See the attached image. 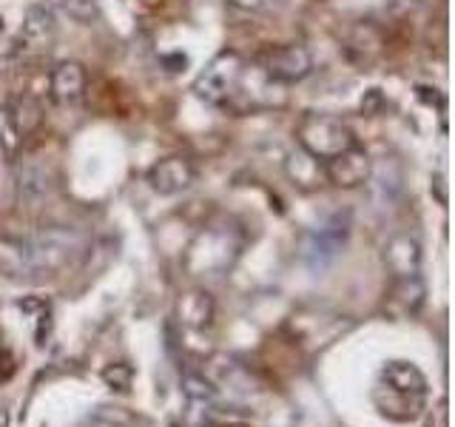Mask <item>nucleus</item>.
I'll return each mask as SVG.
<instances>
[{"label":"nucleus","mask_w":455,"mask_h":427,"mask_svg":"<svg viewBox=\"0 0 455 427\" xmlns=\"http://www.w3.org/2000/svg\"><path fill=\"white\" fill-rule=\"evenodd\" d=\"M85 251V237L75 228H40L26 237L0 239V268L12 277H54L77 262Z\"/></svg>","instance_id":"nucleus-1"},{"label":"nucleus","mask_w":455,"mask_h":427,"mask_svg":"<svg viewBox=\"0 0 455 427\" xmlns=\"http://www.w3.org/2000/svg\"><path fill=\"white\" fill-rule=\"evenodd\" d=\"M373 402L390 422H416L427 405V379L410 362H387L373 388Z\"/></svg>","instance_id":"nucleus-2"},{"label":"nucleus","mask_w":455,"mask_h":427,"mask_svg":"<svg viewBox=\"0 0 455 427\" xmlns=\"http://www.w3.org/2000/svg\"><path fill=\"white\" fill-rule=\"evenodd\" d=\"M248 68L251 66L236 52H222L199 71V77L194 80V94L217 109L245 114L251 109V100L245 94Z\"/></svg>","instance_id":"nucleus-3"},{"label":"nucleus","mask_w":455,"mask_h":427,"mask_svg":"<svg viewBox=\"0 0 455 427\" xmlns=\"http://www.w3.org/2000/svg\"><path fill=\"white\" fill-rule=\"evenodd\" d=\"M296 140L299 149L313 154L322 163L333 160V157L353 146H359V140H355L347 123H341L333 114H316V111L302 114V120L296 125Z\"/></svg>","instance_id":"nucleus-4"},{"label":"nucleus","mask_w":455,"mask_h":427,"mask_svg":"<svg viewBox=\"0 0 455 427\" xmlns=\"http://www.w3.org/2000/svg\"><path fill=\"white\" fill-rule=\"evenodd\" d=\"M236 256L239 239L234 237V231H228V228H208V231H203L191 242L185 265L194 274H217V270L231 268Z\"/></svg>","instance_id":"nucleus-5"},{"label":"nucleus","mask_w":455,"mask_h":427,"mask_svg":"<svg viewBox=\"0 0 455 427\" xmlns=\"http://www.w3.org/2000/svg\"><path fill=\"white\" fill-rule=\"evenodd\" d=\"M350 237V214H336L333 220H327L316 231H307L299 242V256L310 270H324L345 248Z\"/></svg>","instance_id":"nucleus-6"},{"label":"nucleus","mask_w":455,"mask_h":427,"mask_svg":"<svg viewBox=\"0 0 455 427\" xmlns=\"http://www.w3.org/2000/svg\"><path fill=\"white\" fill-rule=\"evenodd\" d=\"M256 66L262 68V75L267 80H274L279 85H293L299 80H305L313 68L310 52L299 43H284V46H270Z\"/></svg>","instance_id":"nucleus-7"},{"label":"nucleus","mask_w":455,"mask_h":427,"mask_svg":"<svg viewBox=\"0 0 455 427\" xmlns=\"http://www.w3.org/2000/svg\"><path fill=\"white\" fill-rule=\"evenodd\" d=\"M370 174H373V160L362 146H353L324 163V177L336 189H359L370 182Z\"/></svg>","instance_id":"nucleus-8"},{"label":"nucleus","mask_w":455,"mask_h":427,"mask_svg":"<svg viewBox=\"0 0 455 427\" xmlns=\"http://www.w3.org/2000/svg\"><path fill=\"white\" fill-rule=\"evenodd\" d=\"M196 180V171L191 165L188 157H165V160L154 163L148 168V182L156 194L171 197V194H180V191H188Z\"/></svg>","instance_id":"nucleus-9"},{"label":"nucleus","mask_w":455,"mask_h":427,"mask_svg":"<svg viewBox=\"0 0 455 427\" xmlns=\"http://www.w3.org/2000/svg\"><path fill=\"white\" fill-rule=\"evenodd\" d=\"M381 262L390 270L393 279L419 277L421 274V246L410 234H393L381 248Z\"/></svg>","instance_id":"nucleus-10"},{"label":"nucleus","mask_w":455,"mask_h":427,"mask_svg":"<svg viewBox=\"0 0 455 427\" xmlns=\"http://www.w3.org/2000/svg\"><path fill=\"white\" fill-rule=\"evenodd\" d=\"M49 94L54 100V106L68 109L77 106L83 94H85V68L77 60H63L57 63V68L52 71L49 80Z\"/></svg>","instance_id":"nucleus-11"},{"label":"nucleus","mask_w":455,"mask_h":427,"mask_svg":"<svg viewBox=\"0 0 455 427\" xmlns=\"http://www.w3.org/2000/svg\"><path fill=\"white\" fill-rule=\"evenodd\" d=\"M57 35V20H54V12L43 4L28 6L23 14V26H20V37L26 40V46L32 49H46L49 43Z\"/></svg>","instance_id":"nucleus-12"},{"label":"nucleus","mask_w":455,"mask_h":427,"mask_svg":"<svg viewBox=\"0 0 455 427\" xmlns=\"http://www.w3.org/2000/svg\"><path fill=\"white\" fill-rule=\"evenodd\" d=\"M14 180H18V197L26 203H40L54 191V177L46 165L26 160L14 171Z\"/></svg>","instance_id":"nucleus-13"},{"label":"nucleus","mask_w":455,"mask_h":427,"mask_svg":"<svg viewBox=\"0 0 455 427\" xmlns=\"http://www.w3.org/2000/svg\"><path fill=\"white\" fill-rule=\"evenodd\" d=\"M284 174H288V180L302 191H316L322 182H327L324 163L316 160L313 154L302 151V149L293 151L288 160H284Z\"/></svg>","instance_id":"nucleus-14"},{"label":"nucleus","mask_w":455,"mask_h":427,"mask_svg":"<svg viewBox=\"0 0 455 427\" xmlns=\"http://www.w3.org/2000/svg\"><path fill=\"white\" fill-rule=\"evenodd\" d=\"M213 313H217V305L205 291H188L177 299V319L194 331H205L213 322Z\"/></svg>","instance_id":"nucleus-15"},{"label":"nucleus","mask_w":455,"mask_h":427,"mask_svg":"<svg viewBox=\"0 0 455 427\" xmlns=\"http://www.w3.org/2000/svg\"><path fill=\"white\" fill-rule=\"evenodd\" d=\"M424 294L427 291H424L421 274L395 279L393 291H390V310H395L398 317H412V313H419V308L424 302Z\"/></svg>","instance_id":"nucleus-16"},{"label":"nucleus","mask_w":455,"mask_h":427,"mask_svg":"<svg viewBox=\"0 0 455 427\" xmlns=\"http://www.w3.org/2000/svg\"><path fill=\"white\" fill-rule=\"evenodd\" d=\"M18 308L23 313H32L35 342H37V345H46V339L52 334V305L46 302V299H20Z\"/></svg>","instance_id":"nucleus-17"},{"label":"nucleus","mask_w":455,"mask_h":427,"mask_svg":"<svg viewBox=\"0 0 455 427\" xmlns=\"http://www.w3.org/2000/svg\"><path fill=\"white\" fill-rule=\"evenodd\" d=\"M6 111H9V120L14 125V132L20 134V140H23V134L35 132V128L40 125V109H37L35 100H28V97L18 100V103Z\"/></svg>","instance_id":"nucleus-18"},{"label":"nucleus","mask_w":455,"mask_h":427,"mask_svg":"<svg viewBox=\"0 0 455 427\" xmlns=\"http://www.w3.org/2000/svg\"><path fill=\"white\" fill-rule=\"evenodd\" d=\"M132 379H134V367L125 365V362L108 365L103 370V382L108 384L111 391H128V388H132Z\"/></svg>","instance_id":"nucleus-19"},{"label":"nucleus","mask_w":455,"mask_h":427,"mask_svg":"<svg viewBox=\"0 0 455 427\" xmlns=\"http://www.w3.org/2000/svg\"><path fill=\"white\" fill-rule=\"evenodd\" d=\"M60 6L66 9L68 18H75L77 23H92L100 14L97 0H60Z\"/></svg>","instance_id":"nucleus-20"},{"label":"nucleus","mask_w":455,"mask_h":427,"mask_svg":"<svg viewBox=\"0 0 455 427\" xmlns=\"http://www.w3.org/2000/svg\"><path fill=\"white\" fill-rule=\"evenodd\" d=\"M185 396L191 399V402H203V405H211L213 402V388L203 379V376H185Z\"/></svg>","instance_id":"nucleus-21"},{"label":"nucleus","mask_w":455,"mask_h":427,"mask_svg":"<svg viewBox=\"0 0 455 427\" xmlns=\"http://www.w3.org/2000/svg\"><path fill=\"white\" fill-rule=\"evenodd\" d=\"M288 0H228V6L242 9V12H276Z\"/></svg>","instance_id":"nucleus-22"},{"label":"nucleus","mask_w":455,"mask_h":427,"mask_svg":"<svg viewBox=\"0 0 455 427\" xmlns=\"http://www.w3.org/2000/svg\"><path fill=\"white\" fill-rule=\"evenodd\" d=\"M14 370H18V362H14V353H12V348L6 345L4 331H0V384L9 382V379L14 376Z\"/></svg>","instance_id":"nucleus-23"},{"label":"nucleus","mask_w":455,"mask_h":427,"mask_svg":"<svg viewBox=\"0 0 455 427\" xmlns=\"http://www.w3.org/2000/svg\"><path fill=\"white\" fill-rule=\"evenodd\" d=\"M0 427H9V410L0 407Z\"/></svg>","instance_id":"nucleus-24"}]
</instances>
